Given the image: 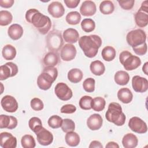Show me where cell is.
<instances>
[{"mask_svg": "<svg viewBox=\"0 0 148 148\" xmlns=\"http://www.w3.org/2000/svg\"><path fill=\"white\" fill-rule=\"evenodd\" d=\"M79 45L86 57L92 58L97 54L98 49L102 45V40L97 35H84L79 38Z\"/></svg>", "mask_w": 148, "mask_h": 148, "instance_id": "6da1fadb", "label": "cell"}, {"mask_svg": "<svg viewBox=\"0 0 148 148\" xmlns=\"http://www.w3.org/2000/svg\"><path fill=\"white\" fill-rule=\"evenodd\" d=\"M106 120L114 123L117 126L124 125L126 117L123 112L121 105L117 102H111L108 106V110L105 114Z\"/></svg>", "mask_w": 148, "mask_h": 148, "instance_id": "7a4b0ae2", "label": "cell"}, {"mask_svg": "<svg viewBox=\"0 0 148 148\" xmlns=\"http://www.w3.org/2000/svg\"><path fill=\"white\" fill-rule=\"evenodd\" d=\"M30 23L32 24L42 35L46 34L50 29L51 26L50 18L39 11L36 12L32 16Z\"/></svg>", "mask_w": 148, "mask_h": 148, "instance_id": "3957f363", "label": "cell"}, {"mask_svg": "<svg viewBox=\"0 0 148 148\" xmlns=\"http://www.w3.org/2000/svg\"><path fill=\"white\" fill-rule=\"evenodd\" d=\"M119 60L127 71L134 70L141 65L140 59L127 50L123 51L120 54Z\"/></svg>", "mask_w": 148, "mask_h": 148, "instance_id": "277c9868", "label": "cell"}, {"mask_svg": "<svg viewBox=\"0 0 148 148\" xmlns=\"http://www.w3.org/2000/svg\"><path fill=\"white\" fill-rule=\"evenodd\" d=\"M46 41L47 47L51 51H58L63 45L61 34L57 30H53L50 32L47 36Z\"/></svg>", "mask_w": 148, "mask_h": 148, "instance_id": "5b68a950", "label": "cell"}, {"mask_svg": "<svg viewBox=\"0 0 148 148\" xmlns=\"http://www.w3.org/2000/svg\"><path fill=\"white\" fill-rule=\"evenodd\" d=\"M127 43L132 47L140 45L146 40V34L141 29H136L130 31L126 36Z\"/></svg>", "mask_w": 148, "mask_h": 148, "instance_id": "8992f818", "label": "cell"}, {"mask_svg": "<svg viewBox=\"0 0 148 148\" xmlns=\"http://www.w3.org/2000/svg\"><path fill=\"white\" fill-rule=\"evenodd\" d=\"M54 92L58 99L62 101H68L73 95L72 90L67 84L61 82L56 84L54 88Z\"/></svg>", "mask_w": 148, "mask_h": 148, "instance_id": "52a82bcc", "label": "cell"}, {"mask_svg": "<svg viewBox=\"0 0 148 148\" xmlns=\"http://www.w3.org/2000/svg\"><path fill=\"white\" fill-rule=\"evenodd\" d=\"M130 128L138 134H145L147 131L146 123L138 117H132L128 121Z\"/></svg>", "mask_w": 148, "mask_h": 148, "instance_id": "ba28073f", "label": "cell"}, {"mask_svg": "<svg viewBox=\"0 0 148 148\" xmlns=\"http://www.w3.org/2000/svg\"><path fill=\"white\" fill-rule=\"evenodd\" d=\"M1 104L3 109L7 112L13 113L18 109V103L16 99L9 95H6L2 97Z\"/></svg>", "mask_w": 148, "mask_h": 148, "instance_id": "9c48e42d", "label": "cell"}, {"mask_svg": "<svg viewBox=\"0 0 148 148\" xmlns=\"http://www.w3.org/2000/svg\"><path fill=\"white\" fill-rule=\"evenodd\" d=\"M35 134L38 143L42 146H48L53 141V134L43 127L35 132Z\"/></svg>", "mask_w": 148, "mask_h": 148, "instance_id": "30bf717a", "label": "cell"}, {"mask_svg": "<svg viewBox=\"0 0 148 148\" xmlns=\"http://www.w3.org/2000/svg\"><path fill=\"white\" fill-rule=\"evenodd\" d=\"M132 86L135 92H145L148 89V81L145 77L136 75L132 79Z\"/></svg>", "mask_w": 148, "mask_h": 148, "instance_id": "8fae6325", "label": "cell"}, {"mask_svg": "<svg viewBox=\"0 0 148 148\" xmlns=\"http://www.w3.org/2000/svg\"><path fill=\"white\" fill-rule=\"evenodd\" d=\"M0 146L3 148H15L17 146V139L9 132H1L0 134Z\"/></svg>", "mask_w": 148, "mask_h": 148, "instance_id": "7c38bea8", "label": "cell"}, {"mask_svg": "<svg viewBox=\"0 0 148 148\" xmlns=\"http://www.w3.org/2000/svg\"><path fill=\"white\" fill-rule=\"evenodd\" d=\"M76 55V49L75 46L71 43L65 44L62 46L60 56L62 60L65 61H69L75 58Z\"/></svg>", "mask_w": 148, "mask_h": 148, "instance_id": "4fadbf2b", "label": "cell"}, {"mask_svg": "<svg viewBox=\"0 0 148 148\" xmlns=\"http://www.w3.org/2000/svg\"><path fill=\"white\" fill-rule=\"evenodd\" d=\"M55 80L47 73L43 72L38 77L37 84L39 88L43 90H49Z\"/></svg>", "mask_w": 148, "mask_h": 148, "instance_id": "5bb4252c", "label": "cell"}, {"mask_svg": "<svg viewBox=\"0 0 148 148\" xmlns=\"http://www.w3.org/2000/svg\"><path fill=\"white\" fill-rule=\"evenodd\" d=\"M49 13L54 18L62 17L65 13V9L61 3L58 1L51 2L47 8Z\"/></svg>", "mask_w": 148, "mask_h": 148, "instance_id": "9a60e30c", "label": "cell"}, {"mask_svg": "<svg viewBox=\"0 0 148 148\" xmlns=\"http://www.w3.org/2000/svg\"><path fill=\"white\" fill-rule=\"evenodd\" d=\"M17 120L14 116L5 114L0 115V128L1 129H14L17 127Z\"/></svg>", "mask_w": 148, "mask_h": 148, "instance_id": "2e32d148", "label": "cell"}, {"mask_svg": "<svg viewBox=\"0 0 148 148\" xmlns=\"http://www.w3.org/2000/svg\"><path fill=\"white\" fill-rule=\"evenodd\" d=\"M103 123V119L99 114H91L87 120V125L92 131L99 130Z\"/></svg>", "mask_w": 148, "mask_h": 148, "instance_id": "e0dca14e", "label": "cell"}, {"mask_svg": "<svg viewBox=\"0 0 148 148\" xmlns=\"http://www.w3.org/2000/svg\"><path fill=\"white\" fill-rule=\"evenodd\" d=\"M97 11V7L95 3L92 1H84L80 8V13L84 16H93Z\"/></svg>", "mask_w": 148, "mask_h": 148, "instance_id": "ac0fdd59", "label": "cell"}, {"mask_svg": "<svg viewBox=\"0 0 148 148\" xmlns=\"http://www.w3.org/2000/svg\"><path fill=\"white\" fill-rule=\"evenodd\" d=\"M23 32V27L18 24H12L8 29V34L9 36L14 40L19 39L22 36Z\"/></svg>", "mask_w": 148, "mask_h": 148, "instance_id": "d6986e66", "label": "cell"}, {"mask_svg": "<svg viewBox=\"0 0 148 148\" xmlns=\"http://www.w3.org/2000/svg\"><path fill=\"white\" fill-rule=\"evenodd\" d=\"M79 37V32L74 28H68L63 32V38L64 40L71 44L76 43L78 40Z\"/></svg>", "mask_w": 148, "mask_h": 148, "instance_id": "ffe728a7", "label": "cell"}, {"mask_svg": "<svg viewBox=\"0 0 148 148\" xmlns=\"http://www.w3.org/2000/svg\"><path fill=\"white\" fill-rule=\"evenodd\" d=\"M138 138L132 133L125 134L122 139V144L125 148H134L138 145Z\"/></svg>", "mask_w": 148, "mask_h": 148, "instance_id": "44dd1931", "label": "cell"}, {"mask_svg": "<svg viewBox=\"0 0 148 148\" xmlns=\"http://www.w3.org/2000/svg\"><path fill=\"white\" fill-rule=\"evenodd\" d=\"M117 95L119 100L124 103H130L133 98V94L128 88H120L118 91Z\"/></svg>", "mask_w": 148, "mask_h": 148, "instance_id": "7402d4cb", "label": "cell"}, {"mask_svg": "<svg viewBox=\"0 0 148 148\" xmlns=\"http://www.w3.org/2000/svg\"><path fill=\"white\" fill-rule=\"evenodd\" d=\"M59 62V56L57 52L50 51L47 53L44 58L43 63L46 66H54Z\"/></svg>", "mask_w": 148, "mask_h": 148, "instance_id": "603a6c76", "label": "cell"}, {"mask_svg": "<svg viewBox=\"0 0 148 148\" xmlns=\"http://www.w3.org/2000/svg\"><path fill=\"white\" fill-rule=\"evenodd\" d=\"M135 21L138 27H146L148 24V12L138 10L135 15Z\"/></svg>", "mask_w": 148, "mask_h": 148, "instance_id": "cb8c5ba5", "label": "cell"}, {"mask_svg": "<svg viewBox=\"0 0 148 148\" xmlns=\"http://www.w3.org/2000/svg\"><path fill=\"white\" fill-rule=\"evenodd\" d=\"M90 69L92 74L96 76L103 75L105 71V66L103 62L99 60H95L91 62Z\"/></svg>", "mask_w": 148, "mask_h": 148, "instance_id": "d4e9b609", "label": "cell"}, {"mask_svg": "<svg viewBox=\"0 0 148 148\" xmlns=\"http://www.w3.org/2000/svg\"><path fill=\"white\" fill-rule=\"evenodd\" d=\"M114 80L116 84L120 86L126 85L130 80L129 74L124 71H119L114 76Z\"/></svg>", "mask_w": 148, "mask_h": 148, "instance_id": "484cf974", "label": "cell"}, {"mask_svg": "<svg viewBox=\"0 0 148 148\" xmlns=\"http://www.w3.org/2000/svg\"><path fill=\"white\" fill-rule=\"evenodd\" d=\"M66 143L71 147L77 146L80 143L79 135L74 131H70L66 132L65 136Z\"/></svg>", "mask_w": 148, "mask_h": 148, "instance_id": "4316f807", "label": "cell"}, {"mask_svg": "<svg viewBox=\"0 0 148 148\" xmlns=\"http://www.w3.org/2000/svg\"><path fill=\"white\" fill-rule=\"evenodd\" d=\"M83 76V74L82 71L78 68L71 69L68 73V79L73 83L80 82L82 80Z\"/></svg>", "mask_w": 148, "mask_h": 148, "instance_id": "83f0119b", "label": "cell"}, {"mask_svg": "<svg viewBox=\"0 0 148 148\" xmlns=\"http://www.w3.org/2000/svg\"><path fill=\"white\" fill-rule=\"evenodd\" d=\"M16 48L11 45H5L2 50V54L6 60H12L14 59L16 56Z\"/></svg>", "mask_w": 148, "mask_h": 148, "instance_id": "f1b7e54d", "label": "cell"}, {"mask_svg": "<svg viewBox=\"0 0 148 148\" xmlns=\"http://www.w3.org/2000/svg\"><path fill=\"white\" fill-rule=\"evenodd\" d=\"M116 52L115 49L110 46H107L105 47L101 53L103 59L106 61H111L113 60L116 57Z\"/></svg>", "mask_w": 148, "mask_h": 148, "instance_id": "f546056e", "label": "cell"}, {"mask_svg": "<svg viewBox=\"0 0 148 148\" xmlns=\"http://www.w3.org/2000/svg\"><path fill=\"white\" fill-rule=\"evenodd\" d=\"M114 10V6L111 1H103L99 5V10L103 14H110Z\"/></svg>", "mask_w": 148, "mask_h": 148, "instance_id": "4dcf8cb0", "label": "cell"}, {"mask_svg": "<svg viewBox=\"0 0 148 148\" xmlns=\"http://www.w3.org/2000/svg\"><path fill=\"white\" fill-rule=\"evenodd\" d=\"M106 101L101 97H97L92 99L91 102V109L96 112H101L105 108Z\"/></svg>", "mask_w": 148, "mask_h": 148, "instance_id": "1f68e13d", "label": "cell"}, {"mask_svg": "<svg viewBox=\"0 0 148 148\" xmlns=\"http://www.w3.org/2000/svg\"><path fill=\"white\" fill-rule=\"evenodd\" d=\"M65 20L68 24L70 25H77L81 20V15L78 12H71L66 14Z\"/></svg>", "mask_w": 148, "mask_h": 148, "instance_id": "d6a6232c", "label": "cell"}, {"mask_svg": "<svg viewBox=\"0 0 148 148\" xmlns=\"http://www.w3.org/2000/svg\"><path fill=\"white\" fill-rule=\"evenodd\" d=\"M13 20V16L11 13L8 10L0 11V25L6 26L9 25Z\"/></svg>", "mask_w": 148, "mask_h": 148, "instance_id": "836d02e7", "label": "cell"}, {"mask_svg": "<svg viewBox=\"0 0 148 148\" xmlns=\"http://www.w3.org/2000/svg\"><path fill=\"white\" fill-rule=\"evenodd\" d=\"M21 146L24 148H34L36 146L34 138L31 135H25L21 139Z\"/></svg>", "mask_w": 148, "mask_h": 148, "instance_id": "e575fe53", "label": "cell"}, {"mask_svg": "<svg viewBox=\"0 0 148 148\" xmlns=\"http://www.w3.org/2000/svg\"><path fill=\"white\" fill-rule=\"evenodd\" d=\"M82 29L86 32H90L95 28V21L91 18H84L81 22Z\"/></svg>", "mask_w": 148, "mask_h": 148, "instance_id": "d590c367", "label": "cell"}, {"mask_svg": "<svg viewBox=\"0 0 148 148\" xmlns=\"http://www.w3.org/2000/svg\"><path fill=\"white\" fill-rule=\"evenodd\" d=\"M62 119L58 115H53L49 117L47 123L50 127L56 129L61 127L62 124Z\"/></svg>", "mask_w": 148, "mask_h": 148, "instance_id": "8d00e7d4", "label": "cell"}, {"mask_svg": "<svg viewBox=\"0 0 148 148\" xmlns=\"http://www.w3.org/2000/svg\"><path fill=\"white\" fill-rule=\"evenodd\" d=\"M28 125L30 129L35 133L42 127V121L37 117H31L28 121Z\"/></svg>", "mask_w": 148, "mask_h": 148, "instance_id": "74e56055", "label": "cell"}, {"mask_svg": "<svg viewBox=\"0 0 148 148\" xmlns=\"http://www.w3.org/2000/svg\"><path fill=\"white\" fill-rule=\"evenodd\" d=\"M92 97L88 95L83 96L79 100V105L81 109L83 110H90L91 109Z\"/></svg>", "mask_w": 148, "mask_h": 148, "instance_id": "f35d334b", "label": "cell"}, {"mask_svg": "<svg viewBox=\"0 0 148 148\" xmlns=\"http://www.w3.org/2000/svg\"><path fill=\"white\" fill-rule=\"evenodd\" d=\"M61 129L64 132L73 131L75 129V124L74 121L70 119H65L63 120L61 125Z\"/></svg>", "mask_w": 148, "mask_h": 148, "instance_id": "ab89813d", "label": "cell"}, {"mask_svg": "<svg viewBox=\"0 0 148 148\" xmlns=\"http://www.w3.org/2000/svg\"><path fill=\"white\" fill-rule=\"evenodd\" d=\"M95 81L93 78H87L83 83V87L86 92H92L95 90Z\"/></svg>", "mask_w": 148, "mask_h": 148, "instance_id": "60d3db41", "label": "cell"}, {"mask_svg": "<svg viewBox=\"0 0 148 148\" xmlns=\"http://www.w3.org/2000/svg\"><path fill=\"white\" fill-rule=\"evenodd\" d=\"M12 71L10 68L6 64L0 66V80H4L11 77Z\"/></svg>", "mask_w": 148, "mask_h": 148, "instance_id": "b9f144b4", "label": "cell"}, {"mask_svg": "<svg viewBox=\"0 0 148 148\" xmlns=\"http://www.w3.org/2000/svg\"><path fill=\"white\" fill-rule=\"evenodd\" d=\"M31 108L35 111H39L43 109L44 105L41 99L38 98H34L31 100Z\"/></svg>", "mask_w": 148, "mask_h": 148, "instance_id": "7bdbcfd3", "label": "cell"}, {"mask_svg": "<svg viewBox=\"0 0 148 148\" xmlns=\"http://www.w3.org/2000/svg\"><path fill=\"white\" fill-rule=\"evenodd\" d=\"M134 51L138 56H143L145 55L147 53V46L146 42L138 45L137 46L132 47Z\"/></svg>", "mask_w": 148, "mask_h": 148, "instance_id": "ee69618b", "label": "cell"}, {"mask_svg": "<svg viewBox=\"0 0 148 148\" xmlns=\"http://www.w3.org/2000/svg\"><path fill=\"white\" fill-rule=\"evenodd\" d=\"M76 108L72 104H66L63 105L61 108V112L62 113L72 114L76 112Z\"/></svg>", "mask_w": 148, "mask_h": 148, "instance_id": "f6af8a7d", "label": "cell"}, {"mask_svg": "<svg viewBox=\"0 0 148 148\" xmlns=\"http://www.w3.org/2000/svg\"><path fill=\"white\" fill-rule=\"evenodd\" d=\"M119 5L124 10H131L135 3L134 0H128V1H118Z\"/></svg>", "mask_w": 148, "mask_h": 148, "instance_id": "bcb514c9", "label": "cell"}, {"mask_svg": "<svg viewBox=\"0 0 148 148\" xmlns=\"http://www.w3.org/2000/svg\"><path fill=\"white\" fill-rule=\"evenodd\" d=\"M43 72L49 74L54 80H56L58 76V71L54 66H46L44 68Z\"/></svg>", "mask_w": 148, "mask_h": 148, "instance_id": "7dc6e473", "label": "cell"}, {"mask_svg": "<svg viewBox=\"0 0 148 148\" xmlns=\"http://www.w3.org/2000/svg\"><path fill=\"white\" fill-rule=\"evenodd\" d=\"M80 2V0H64L65 4L68 8L70 9H73L76 8Z\"/></svg>", "mask_w": 148, "mask_h": 148, "instance_id": "c3c4849f", "label": "cell"}, {"mask_svg": "<svg viewBox=\"0 0 148 148\" xmlns=\"http://www.w3.org/2000/svg\"><path fill=\"white\" fill-rule=\"evenodd\" d=\"M6 64L8 65L11 69V71H12L11 77L16 76V74L18 73V67L17 65L12 62H8L6 63Z\"/></svg>", "mask_w": 148, "mask_h": 148, "instance_id": "681fc988", "label": "cell"}, {"mask_svg": "<svg viewBox=\"0 0 148 148\" xmlns=\"http://www.w3.org/2000/svg\"><path fill=\"white\" fill-rule=\"evenodd\" d=\"M14 2L13 0H1L0 6L4 8H9L13 6Z\"/></svg>", "mask_w": 148, "mask_h": 148, "instance_id": "f907efd6", "label": "cell"}, {"mask_svg": "<svg viewBox=\"0 0 148 148\" xmlns=\"http://www.w3.org/2000/svg\"><path fill=\"white\" fill-rule=\"evenodd\" d=\"M38 10L37 9H30L29 10H28L27 12H26V13H25V19H26V21L28 23H30V21H31V19L32 17V16L36 13L37 12Z\"/></svg>", "mask_w": 148, "mask_h": 148, "instance_id": "816d5d0a", "label": "cell"}, {"mask_svg": "<svg viewBox=\"0 0 148 148\" xmlns=\"http://www.w3.org/2000/svg\"><path fill=\"white\" fill-rule=\"evenodd\" d=\"M88 147L89 148H102L103 146L100 142L98 140H93L90 143Z\"/></svg>", "mask_w": 148, "mask_h": 148, "instance_id": "f5cc1de1", "label": "cell"}, {"mask_svg": "<svg viewBox=\"0 0 148 148\" xmlns=\"http://www.w3.org/2000/svg\"><path fill=\"white\" fill-rule=\"evenodd\" d=\"M139 10H142V11H145V12H148V1H143Z\"/></svg>", "mask_w": 148, "mask_h": 148, "instance_id": "db71d44e", "label": "cell"}, {"mask_svg": "<svg viewBox=\"0 0 148 148\" xmlns=\"http://www.w3.org/2000/svg\"><path fill=\"white\" fill-rule=\"evenodd\" d=\"M106 147H113V148H119V145L114 142H109L107 143V145H106Z\"/></svg>", "mask_w": 148, "mask_h": 148, "instance_id": "11a10c76", "label": "cell"}, {"mask_svg": "<svg viewBox=\"0 0 148 148\" xmlns=\"http://www.w3.org/2000/svg\"><path fill=\"white\" fill-rule=\"evenodd\" d=\"M147 66H148V62H146L145 63V64L142 67V71L145 73V74L146 75H147V69H148Z\"/></svg>", "mask_w": 148, "mask_h": 148, "instance_id": "9f6ffc18", "label": "cell"}]
</instances>
